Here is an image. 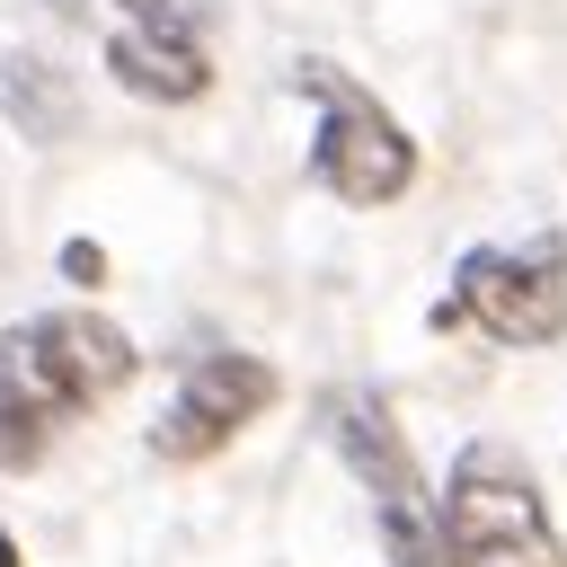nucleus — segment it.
Masks as SVG:
<instances>
[{
	"label": "nucleus",
	"mask_w": 567,
	"mask_h": 567,
	"mask_svg": "<svg viewBox=\"0 0 567 567\" xmlns=\"http://www.w3.org/2000/svg\"><path fill=\"white\" fill-rule=\"evenodd\" d=\"M434 505H443V540L461 567H567L558 523H549L523 452H505V443H461Z\"/></svg>",
	"instance_id": "obj_2"
},
{
	"label": "nucleus",
	"mask_w": 567,
	"mask_h": 567,
	"mask_svg": "<svg viewBox=\"0 0 567 567\" xmlns=\"http://www.w3.org/2000/svg\"><path fill=\"white\" fill-rule=\"evenodd\" d=\"M292 89L301 97H319V133H310V177L337 195V204H399L408 186H416V142L399 133V115L372 97V89H354L346 71H328V62H301L292 71Z\"/></svg>",
	"instance_id": "obj_4"
},
{
	"label": "nucleus",
	"mask_w": 567,
	"mask_h": 567,
	"mask_svg": "<svg viewBox=\"0 0 567 567\" xmlns=\"http://www.w3.org/2000/svg\"><path fill=\"white\" fill-rule=\"evenodd\" d=\"M275 408V372L257 363V354H195L186 363V381H177V399L159 408V425H151V452L159 461H213L248 416H266Z\"/></svg>",
	"instance_id": "obj_6"
},
{
	"label": "nucleus",
	"mask_w": 567,
	"mask_h": 567,
	"mask_svg": "<svg viewBox=\"0 0 567 567\" xmlns=\"http://www.w3.org/2000/svg\"><path fill=\"white\" fill-rule=\"evenodd\" d=\"M328 434H337L346 470L372 487V523H381L390 567H461V558H452V540H443V505L425 496V478H416V452H408L399 416H390L372 390H337V399H328Z\"/></svg>",
	"instance_id": "obj_3"
},
{
	"label": "nucleus",
	"mask_w": 567,
	"mask_h": 567,
	"mask_svg": "<svg viewBox=\"0 0 567 567\" xmlns=\"http://www.w3.org/2000/svg\"><path fill=\"white\" fill-rule=\"evenodd\" d=\"M0 106H9V124H18L27 142L80 133V89H71L53 62H35V53H9V62H0Z\"/></svg>",
	"instance_id": "obj_8"
},
{
	"label": "nucleus",
	"mask_w": 567,
	"mask_h": 567,
	"mask_svg": "<svg viewBox=\"0 0 567 567\" xmlns=\"http://www.w3.org/2000/svg\"><path fill=\"white\" fill-rule=\"evenodd\" d=\"M0 567H18V549H9V532H0Z\"/></svg>",
	"instance_id": "obj_10"
},
{
	"label": "nucleus",
	"mask_w": 567,
	"mask_h": 567,
	"mask_svg": "<svg viewBox=\"0 0 567 567\" xmlns=\"http://www.w3.org/2000/svg\"><path fill=\"white\" fill-rule=\"evenodd\" d=\"M106 71L115 89H133L142 106H195L213 89V53L186 27L177 0H115V35H106Z\"/></svg>",
	"instance_id": "obj_7"
},
{
	"label": "nucleus",
	"mask_w": 567,
	"mask_h": 567,
	"mask_svg": "<svg viewBox=\"0 0 567 567\" xmlns=\"http://www.w3.org/2000/svg\"><path fill=\"white\" fill-rule=\"evenodd\" d=\"M434 328H487L496 346H558L567 337V239L470 248L452 266V292L434 301Z\"/></svg>",
	"instance_id": "obj_5"
},
{
	"label": "nucleus",
	"mask_w": 567,
	"mask_h": 567,
	"mask_svg": "<svg viewBox=\"0 0 567 567\" xmlns=\"http://www.w3.org/2000/svg\"><path fill=\"white\" fill-rule=\"evenodd\" d=\"M62 266H71V284H106V248H97V239H71Z\"/></svg>",
	"instance_id": "obj_9"
},
{
	"label": "nucleus",
	"mask_w": 567,
	"mask_h": 567,
	"mask_svg": "<svg viewBox=\"0 0 567 567\" xmlns=\"http://www.w3.org/2000/svg\"><path fill=\"white\" fill-rule=\"evenodd\" d=\"M133 337L97 310H44L0 328V470H35L53 425L133 381Z\"/></svg>",
	"instance_id": "obj_1"
}]
</instances>
